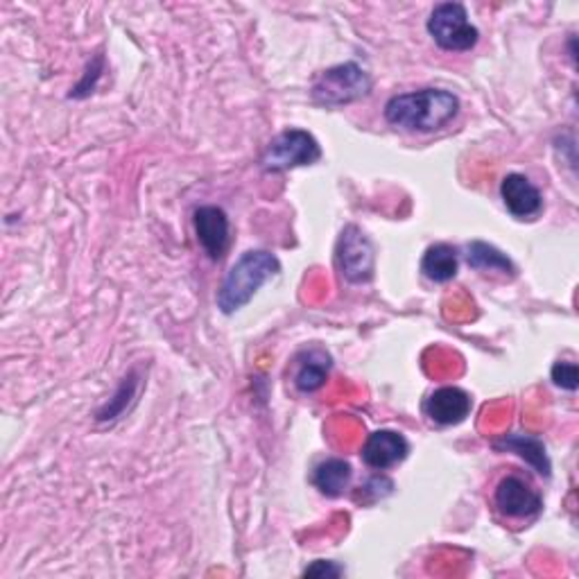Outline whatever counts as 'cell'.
Instances as JSON below:
<instances>
[{"label": "cell", "instance_id": "cell-1", "mask_svg": "<svg viewBox=\"0 0 579 579\" xmlns=\"http://www.w3.org/2000/svg\"><path fill=\"white\" fill-rule=\"evenodd\" d=\"M457 113L459 98L444 89L399 93L385 104V121L399 130L416 134H433L444 130Z\"/></svg>", "mask_w": 579, "mask_h": 579}, {"label": "cell", "instance_id": "cell-2", "mask_svg": "<svg viewBox=\"0 0 579 579\" xmlns=\"http://www.w3.org/2000/svg\"><path fill=\"white\" fill-rule=\"evenodd\" d=\"M281 272V263L272 252H245L229 269L218 292V308L224 315H234L245 308L254 294Z\"/></svg>", "mask_w": 579, "mask_h": 579}, {"label": "cell", "instance_id": "cell-3", "mask_svg": "<svg viewBox=\"0 0 579 579\" xmlns=\"http://www.w3.org/2000/svg\"><path fill=\"white\" fill-rule=\"evenodd\" d=\"M371 77L356 62L333 66L318 75L311 96L322 107H344L358 102L371 93Z\"/></svg>", "mask_w": 579, "mask_h": 579}, {"label": "cell", "instance_id": "cell-4", "mask_svg": "<svg viewBox=\"0 0 579 579\" xmlns=\"http://www.w3.org/2000/svg\"><path fill=\"white\" fill-rule=\"evenodd\" d=\"M428 34L446 53H469L480 42V30L469 21L461 3H442L431 12Z\"/></svg>", "mask_w": 579, "mask_h": 579}, {"label": "cell", "instance_id": "cell-5", "mask_svg": "<svg viewBox=\"0 0 579 579\" xmlns=\"http://www.w3.org/2000/svg\"><path fill=\"white\" fill-rule=\"evenodd\" d=\"M320 159H322V147L311 132L286 130L265 147L260 166L267 172H286L292 168L313 166Z\"/></svg>", "mask_w": 579, "mask_h": 579}, {"label": "cell", "instance_id": "cell-6", "mask_svg": "<svg viewBox=\"0 0 579 579\" xmlns=\"http://www.w3.org/2000/svg\"><path fill=\"white\" fill-rule=\"evenodd\" d=\"M335 260L339 275L349 283H369L374 279L376 252L371 241L365 236V231L356 224L342 229L335 247Z\"/></svg>", "mask_w": 579, "mask_h": 579}, {"label": "cell", "instance_id": "cell-7", "mask_svg": "<svg viewBox=\"0 0 579 579\" xmlns=\"http://www.w3.org/2000/svg\"><path fill=\"white\" fill-rule=\"evenodd\" d=\"M493 503L508 519H534L544 510V498L519 476H508L498 482Z\"/></svg>", "mask_w": 579, "mask_h": 579}, {"label": "cell", "instance_id": "cell-8", "mask_svg": "<svg viewBox=\"0 0 579 579\" xmlns=\"http://www.w3.org/2000/svg\"><path fill=\"white\" fill-rule=\"evenodd\" d=\"M196 234L211 260H222L231 243V224L229 215L220 207H200L192 215Z\"/></svg>", "mask_w": 579, "mask_h": 579}, {"label": "cell", "instance_id": "cell-9", "mask_svg": "<svg viewBox=\"0 0 579 579\" xmlns=\"http://www.w3.org/2000/svg\"><path fill=\"white\" fill-rule=\"evenodd\" d=\"M474 399L469 392L455 385H446V388L435 390L426 403H423V412L426 416L437 423V426H457L471 414Z\"/></svg>", "mask_w": 579, "mask_h": 579}, {"label": "cell", "instance_id": "cell-10", "mask_svg": "<svg viewBox=\"0 0 579 579\" xmlns=\"http://www.w3.org/2000/svg\"><path fill=\"white\" fill-rule=\"evenodd\" d=\"M360 455L369 469L388 471L410 455V442L397 431H376L367 437Z\"/></svg>", "mask_w": 579, "mask_h": 579}, {"label": "cell", "instance_id": "cell-11", "mask_svg": "<svg viewBox=\"0 0 579 579\" xmlns=\"http://www.w3.org/2000/svg\"><path fill=\"white\" fill-rule=\"evenodd\" d=\"M500 198L505 209L519 220H532L544 209V196L525 175L512 172L500 183Z\"/></svg>", "mask_w": 579, "mask_h": 579}, {"label": "cell", "instance_id": "cell-12", "mask_svg": "<svg viewBox=\"0 0 579 579\" xmlns=\"http://www.w3.org/2000/svg\"><path fill=\"white\" fill-rule=\"evenodd\" d=\"M493 448L500 453L519 455L525 465H530L538 476L550 478V474H553L550 457H548V450H546V444L542 437L527 435V433H510V435L498 437L493 442Z\"/></svg>", "mask_w": 579, "mask_h": 579}, {"label": "cell", "instance_id": "cell-13", "mask_svg": "<svg viewBox=\"0 0 579 579\" xmlns=\"http://www.w3.org/2000/svg\"><path fill=\"white\" fill-rule=\"evenodd\" d=\"M331 367H333V360L326 352H322V349L303 352L299 358L297 374H294L297 390L303 394H313V392L322 390L326 385Z\"/></svg>", "mask_w": 579, "mask_h": 579}, {"label": "cell", "instance_id": "cell-14", "mask_svg": "<svg viewBox=\"0 0 579 579\" xmlns=\"http://www.w3.org/2000/svg\"><path fill=\"white\" fill-rule=\"evenodd\" d=\"M457 267H459V254L453 245L437 243L431 245L421 258V272L433 283H448L457 277Z\"/></svg>", "mask_w": 579, "mask_h": 579}, {"label": "cell", "instance_id": "cell-15", "mask_svg": "<svg viewBox=\"0 0 579 579\" xmlns=\"http://www.w3.org/2000/svg\"><path fill=\"white\" fill-rule=\"evenodd\" d=\"M354 478V469L346 459L339 457H329L322 465H318L313 474V485L320 489L322 496L326 498H339L346 489H349Z\"/></svg>", "mask_w": 579, "mask_h": 579}, {"label": "cell", "instance_id": "cell-16", "mask_svg": "<svg viewBox=\"0 0 579 579\" xmlns=\"http://www.w3.org/2000/svg\"><path fill=\"white\" fill-rule=\"evenodd\" d=\"M467 263L469 267L478 269V272H493V275H503L510 279L516 277L514 260L485 241H474L467 247Z\"/></svg>", "mask_w": 579, "mask_h": 579}, {"label": "cell", "instance_id": "cell-17", "mask_svg": "<svg viewBox=\"0 0 579 579\" xmlns=\"http://www.w3.org/2000/svg\"><path fill=\"white\" fill-rule=\"evenodd\" d=\"M394 489V482L385 476H374L367 480L365 487L356 493V500H363V503H376V500L390 496Z\"/></svg>", "mask_w": 579, "mask_h": 579}, {"label": "cell", "instance_id": "cell-18", "mask_svg": "<svg viewBox=\"0 0 579 579\" xmlns=\"http://www.w3.org/2000/svg\"><path fill=\"white\" fill-rule=\"evenodd\" d=\"M553 382L557 385V388L561 390H568V392H575L577 385H579V376H577V365L575 363H555L553 367Z\"/></svg>", "mask_w": 579, "mask_h": 579}, {"label": "cell", "instance_id": "cell-19", "mask_svg": "<svg viewBox=\"0 0 579 579\" xmlns=\"http://www.w3.org/2000/svg\"><path fill=\"white\" fill-rule=\"evenodd\" d=\"M125 397H134V378H132V376L125 378V382L121 385L119 394H115V401H111L104 410L98 412V419H100V421H107V419H113L119 412H123V410H125V401H123Z\"/></svg>", "mask_w": 579, "mask_h": 579}, {"label": "cell", "instance_id": "cell-20", "mask_svg": "<svg viewBox=\"0 0 579 579\" xmlns=\"http://www.w3.org/2000/svg\"><path fill=\"white\" fill-rule=\"evenodd\" d=\"M344 575V568L335 561H315L303 570V577H339Z\"/></svg>", "mask_w": 579, "mask_h": 579}]
</instances>
